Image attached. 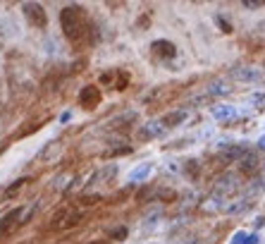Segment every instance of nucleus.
Here are the masks:
<instances>
[{
	"mask_svg": "<svg viewBox=\"0 0 265 244\" xmlns=\"http://www.w3.org/2000/svg\"><path fill=\"white\" fill-rule=\"evenodd\" d=\"M256 165H258V158H256V156H246V158L241 161V173H244V175H251L253 170H256Z\"/></svg>",
	"mask_w": 265,
	"mask_h": 244,
	"instance_id": "nucleus-8",
	"label": "nucleus"
},
{
	"mask_svg": "<svg viewBox=\"0 0 265 244\" xmlns=\"http://www.w3.org/2000/svg\"><path fill=\"white\" fill-rule=\"evenodd\" d=\"M261 146H263V149H265V136H263V139H261Z\"/></svg>",
	"mask_w": 265,
	"mask_h": 244,
	"instance_id": "nucleus-11",
	"label": "nucleus"
},
{
	"mask_svg": "<svg viewBox=\"0 0 265 244\" xmlns=\"http://www.w3.org/2000/svg\"><path fill=\"white\" fill-rule=\"evenodd\" d=\"M91 244H110V242H91Z\"/></svg>",
	"mask_w": 265,
	"mask_h": 244,
	"instance_id": "nucleus-12",
	"label": "nucleus"
},
{
	"mask_svg": "<svg viewBox=\"0 0 265 244\" xmlns=\"http://www.w3.org/2000/svg\"><path fill=\"white\" fill-rule=\"evenodd\" d=\"M112 237H117V240H122V237H127V230H124V228H119V230L112 232Z\"/></svg>",
	"mask_w": 265,
	"mask_h": 244,
	"instance_id": "nucleus-10",
	"label": "nucleus"
},
{
	"mask_svg": "<svg viewBox=\"0 0 265 244\" xmlns=\"http://www.w3.org/2000/svg\"><path fill=\"white\" fill-rule=\"evenodd\" d=\"M46 120H51V118H43V120H36V122H29V127H22L17 134H14V139H22V136H29V134H34L36 129H41V124Z\"/></svg>",
	"mask_w": 265,
	"mask_h": 244,
	"instance_id": "nucleus-7",
	"label": "nucleus"
},
{
	"mask_svg": "<svg viewBox=\"0 0 265 244\" xmlns=\"http://www.w3.org/2000/svg\"><path fill=\"white\" fill-rule=\"evenodd\" d=\"M79 223H81L79 211H62V216L55 218L53 230H69V228H74V225H79Z\"/></svg>",
	"mask_w": 265,
	"mask_h": 244,
	"instance_id": "nucleus-4",
	"label": "nucleus"
},
{
	"mask_svg": "<svg viewBox=\"0 0 265 244\" xmlns=\"http://www.w3.org/2000/svg\"><path fill=\"white\" fill-rule=\"evenodd\" d=\"M184 118H186L184 110H177V113H170V115H165V118H162V124L172 127V124H177V122H182Z\"/></svg>",
	"mask_w": 265,
	"mask_h": 244,
	"instance_id": "nucleus-9",
	"label": "nucleus"
},
{
	"mask_svg": "<svg viewBox=\"0 0 265 244\" xmlns=\"http://www.w3.org/2000/svg\"><path fill=\"white\" fill-rule=\"evenodd\" d=\"M22 12H24L27 22L34 29H46V24H48V14L43 10V5H39V2H24Z\"/></svg>",
	"mask_w": 265,
	"mask_h": 244,
	"instance_id": "nucleus-2",
	"label": "nucleus"
},
{
	"mask_svg": "<svg viewBox=\"0 0 265 244\" xmlns=\"http://www.w3.org/2000/svg\"><path fill=\"white\" fill-rule=\"evenodd\" d=\"M101 98H103L101 89H98L96 84H89V86H84V89L79 91V96H77V103H79L84 110H96L98 106H101Z\"/></svg>",
	"mask_w": 265,
	"mask_h": 244,
	"instance_id": "nucleus-3",
	"label": "nucleus"
},
{
	"mask_svg": "<svg viewBox=\"0 0 265 244\" xmlns=\"http://www.w3.org/2000/svg\"><path fill=\"white\" fill-rule=\"evenodd\" d=\"M153 55H158V58H165V60H172L174 55H177V46H174L172 41H167V39H160L156 41L153 46Z\"/></svg>",
	"mask_w": 265,
	"mask_h": 244,
	"instance_id": "nucleus-5",
	"label": "nucleus"
},
{
	"mask_svg": "<svg viewBox=\"0 0 265 244\" xmlns=\"http://www.w3.org/2000/svg\"><path fill=\"white\" fill-rule=\"evenodd\" d=\"M60 27L62 34L67 36V41H72L74 46L86 43L91 36V22H89V14L81 5H67L60 12Z\"/></svg>",
	"mask_w": 265,
	"mask_h": 244,
	"instance_id": "nucleus-1",
	"label": "nucleus"
},
{
	"mask_svg": "<svg viewBox=\"0 0 265 244\" xmlns=\"http://www.w3.org/2000/svg\"><path fill=\"white\" fill-rule=\"evenodd\" d=\"M19 216H22V208H14V211H10L7 216L0 220V240H2V237H7V235L17 228V223H19L17 218Z\"/></svg>",
	"mask_w": 265,
	"mask_h": 244,
	"instance_id": "nucleus-6",
	"label": "nucleus"
}]
</instances>
